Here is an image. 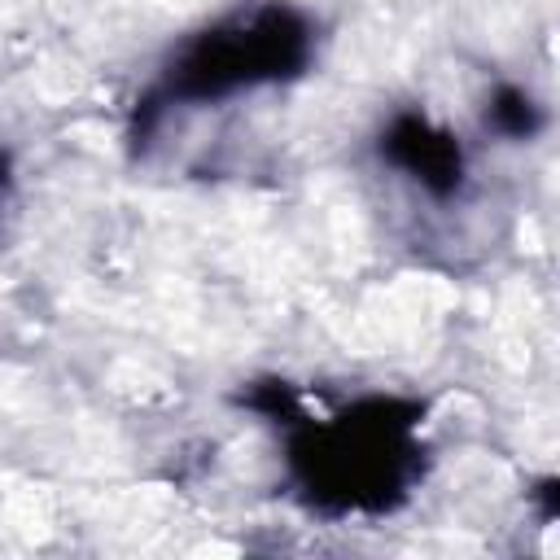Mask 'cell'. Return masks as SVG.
<instances>
[{
  "mask_svg": "<svg viewBox=\"0 0 560 560\" xmlns=\"http://www.w3.org/2000/svg\"><path fill=\"white\" fill-rule=\"evenodd\" d=\"M416 407L398 398H368L328 429H306L293 442L302 486L341 512L389 508L416 472Z\"/></svg>",
  "mask_w": 560,
  "mask_h": 560,
  "instance_id": "cell-1",
  "label": "cell"
},
{
  "mask_svg": "<svg viewBox=\"0 0 560 560\" xmlns=\"http://www.w3.org/2000/svg\"><path fill=\"white\" fill-rule=\"evenodd\" d=\"M311 57V26L289 4L254 9L232 18L179 48L166 70V96L175 101H214L236 88L298 74Z\"/></svg>",
  "mask_w": 560,
  "mask_h": 560,
  "instance_id": "cell-2",
  "label": "cell"
},
{
  "mask_svg": "<svg viewBox=\"0 0 560 560\" xmlns=\"http://www.w3.org/2000/svg\"><path fill=\"white\" fill-rule=\"evenodd\" d=\"M381 153L398 171L420 179L433 197H451L459 188V179H464V153H459L455 136L433 127V122H424V118H416V114H402V118L389 122Z\"/></svg>",
  "mask_w": 560,
  "mask_h": 560,
  "instance_id": "cell-3",
  "label": "cell"
},
{
  "mask_svg": "<svg viewBox=\"0 0 560 560\" xmlns=\"http://www.w3.org/2000/svg\"><path fill=\"white\" fill-rule=\"evenodd\" d=\"M486 122L499 131V136H512V140H529L538 127H542V114L534 105L529 92L521 88H499L490 109H486Z\"/></svg>",
  "mask_w": 560,
  "mask_h": 560,
  "instance_id": "cell-4",
  "label": "cell"
}]
</instances>
